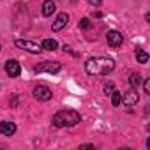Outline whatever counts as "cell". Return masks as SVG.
<instances>
[{
	"mask_svg": "<svg viewBox=\"0 0 150 150\" xmlns=\"http://www.w3.org/2000/svg\"><path fill=\"white\" fill-rule=\"evenodd\" d=\"M115 69V60L108 57H94L85 62V71L90 76H106L113 72Z\"/></svg>",
	"mask_w": 150,
	"mask_h": 150,
	"instance_id": "6da1fadb",
	"label": "cell"
},
{
	"mask_svg": "<svg viewBox=\"0 0 150 150\" xmlns=\"http://www.w3.org/2000/svg\"><path fill=\"white\" fill-rule=\"evenodd\" d=\"M81 122V117L74 110H60L53 117V125L55 127H74Z\"/></svg>",
	"mask_w": 150,
	"mask_h": 150,
	"instance_id": "7a4b0ae2",
	"label": "cell"
},
{
	"mask_svg": "<svg viewBox=\"0 0 150 150\" xmlns=\"http://www.w3.org/2000/svg\"><path fill=\"white\" fill-rule=\"evenodd\" d=\"M14 44H16V48H20V50H25V51H28V53H34V55H37V53H42V46H41V44H37V42H34V41H27V39H16V41H14Z\"/></svg>",
	"mask_w": 150,
	"mask_h": 150,
	"instance_id": "3957f363",
	"label": "cell"
},
{
	"mask_svg": "<svg viewBox=\"0 0 150 150\" xmlns=\"http://www.w3.org/2000/svg\"><path fill=\"white\" fill-rule=\"evenodd\" d=\"M62 69V65L58 62H41V64H35L34 71L35 72H48V74H55Z\"/></svg>",
	"mask_w": 150,
	"mask_h": 150,
	"instance_id": "277c9868",
	"label": "cell"
},
{
	"mask_svg": "<svg viewBox=\"0 0 150 150\" xmlns=\"http://www.w3.org/2000/svg\"><path fill=\"white\" fill-rule=\"evenodd\" d=\"M51 90L48 88V87H44V85H37L35 88H34V97L37 99V101H42V103H46V101H50L51 99Z\"/></svg>",
	"mask_w": 150,
	"mask_h": 150,
	"instance_id": "5b68a950",
	"label": "cell"
},
{
	"mask_svg": "<svg viewBox=\"0 0 150 150\" xmlns=\"http://www.w3.org/2000/svg\"><path fill=\"white\" fill-rule=\"evenodd\" d=\"M106 41H108V44H110L111 48H118V46H122V42H124V35H122L120 32H117V30H110V32L106 34Z\"/></svg>",
	"mask_w": 150,
	"mask_h": 150,
	"instance_id": "8992f818",
	"label": "cell"
},
{
	"mask_svg": "<svg viewBox=\"0 0 150 150\" xmlns=\"http://www.w3.org/2000/svg\"><path fill=\"white\" fill-rule=\"evenodd\" d=\"M138 99H139V97H138V90H136V88H131L129 92H125V94L122 96V101H120V103H122L124 106L131 108V106H136Z\"/></svg>",
	"mask_w": 150,
	"mask_h": 150,
	"instance_id": "52a82bcc",
	"label": "cell"
},
{
	"mask_svg": "<svg viewBox=\"0 0 150 150\" xmlns=\"http://www.w3.org/2000/svg\"><path fill=\"white\" fill-rule=\"evenodd\" d=\"M6 72L9 74L11 78H18L20 72H21V65L18 60H7L6 62Z\"/></svg>",
	"mask_w": 150,
	"mask_h": 150,
	"instance_id": "ba28073f",
	"label": "cell"
},
{
	"mask_svg": "<svg viewBox=\"0 0 150 150\" xmlns=\"http://www.w3.org/2000/svg\"><path fill=\"white\" fill-rule=\"evenodd\" d=\"M67 21H69V14H67V13H60V14L57 16V20H55V23L51 25V30H53V32H60V30L67 25Z\"/></svg>",
	"mask_w": 150,
	"mask_h": 150,
	"instance_id": "9c48e42d",
	"label": "cell"
},
{
	"mask_svg": "<svg viewBox=\"0 0 150 150\" xmlns=\"http://www.w3.org/2000/svg\"><path fill=\"white\" fill-rule=\"evenodd\" d=\"M14 132H16V124L14 122H0V134L13 136Z\"/></svg>",
	"mask_w": 150,
	"mask_h": 150,
	"instance_id": "30bf717a",
	"label": "cell"
},
{
	"mask_svg": "<svg viewBox=\"0 0 150 150\" xmlns=\"http://www.w3.org/2000/svg\"><path fill=\"white\" fill-rule=\"evenodd\" d=\"M41 46H42V51H55L58 48V42L55 39H44L41 42Z\"/></svg>",
	"mask_w": 150,
	"mask_h": 150,
	"instance_id": "8fae6325",
	"label": "cell"
},
{
	"mask_svg": "<svg viewBox=\"0 0 150 150\" xmlns=\"http://www.w3.org/2000/svg\"><path fill=\"white\" fill-rule=\"evenodd\" d=\"M55 13V2L53 0H44L42 4V16H51Z\"/></svg>",
	"mask_w": 150,
	"mask_h": 150,
	"instance_id": "7c38bea8",
	"label": "cell"
},
{
	"mask_svg": "<svg viewBox=\"0 0 150 150\" xmlns=\"http://www.w3.org/2000/svg\"><path fill=\"white\" fill-rule=\"evenodd\" d=\"M141 83V76L138 72H132L131 76H129V85H131V88H138V85Z\"/></svg>",
	"mask_w": 150,
	"mask_h": 150,
	"instance_id": "4fadbf2b",
	"label": "cell"
},
{
	"mask_svg": "<svg viewBox=\"0 0 150 150\" xmlns=\"http://www.w3.org/2000/svg\"><path fill=\"white\" fill-rule=\"evenodd\" d=\"M136 58H138L139 64H146V62H148V53L143 51L141 48H136Z\"/></svg>",
	"mask_w": 150,
	"mask_h": 150,
	"instance_id": "5bb4252c",
	"label": "cell"
},
{
	"mask_svg": "<svg viewBox=\"0 0 150 150\" xmlns=\"http://www.w3.org/2000/svg\"><path fill=\"white\" fill-rule=\"evenodd\" d=\"M110 96H111V104H113V106H118L120 101H122V94H120L118 90H113Z\"/></svg>",
	"mask_w": 150,
	"mask_h": 150,
	"instance_id": "9a60e30c",
	"label": "cell"
},
{
	"mask_svg": "<svg viewBox=\"0 0 150 150\" xmlns=\"http://www.w3.org/2000/svg\"><path fill=\"white\" fill-rule=\"evenodd\" d=\"M88 27H90V20H88V18H83V20L80 21V28H83V30H87Z\"/></svg>",
	"mask_w": 150,
	"mask_h": 150,
	"instance_id": "2e32d148",
	"label": "cell"
},
{
	"mask_svg": "<svg viewBox=\"0 0 150 150\" xmlns=\"http://www.w3.org/2000/svg\"><path fill=\"white\" fill-rule=\"evenodd\" d=\"M143 88H145V94H150V78L143 81Z\"/></svg>",
	"mask_w": 150,
	"mask_h": 150,
	"instance_id": "e0dca14e",
	"label": "cell"
},
{
	"mask_svg": "<svg viewBox=\"0 0 150 150\" xmlns=\"http://www.w3.org/2000/svg\"><path fill=\"white\" fill-rule=\"evenodd\" d=\"M113 90H115V87H113V83H108V85L104 87V92H106V96H110V94H111Z\"/></svg>",
	"mask_w": 150,
	"mask_h": 150,
	"instance_id": "ac0fdd59",
	"label": "cell"
},
{
	"mask_svg": "<svg viewBox=\"0 0 150 150\" xmlns=\"http://www.w3.org/2000/svg\"><path fill=\"white\" fill-rule=\"evenodd\" d=\"M88 2H90L92 6H96V7H99V6H101V2H103V0H88Z\"/></svg>",
	"mask_w": 150,
	"mask_h": 150,
	"instance_id": "d6986e66",
	"label": "cell"
},
{
	"mask_svg": "<svg viewBox=\"0 0 150 150\" xmlns=\"http://www.w3.org/2000/svg\"><path fill=\"white\" fill-rule=\"evenodd\" d=\"M0 51H2V44H0Z\"/></svg>",
	"mask_w": 150,
	"mask_h": 150,
	"instance_id": "ffe728a7",
	"label": "cell"
}]
</instances>
